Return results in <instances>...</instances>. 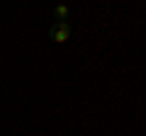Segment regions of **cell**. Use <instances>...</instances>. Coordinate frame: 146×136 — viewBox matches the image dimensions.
Masks as SVG:
<instances>
[{
	"mask_svg": "<svg viewBox=\"0 0 146 136\" xmlns=\"http://www.w3.org/2000/svg\"><path fill=\"white\" fill-rule=\"evenodd\" d=\"M56 15L61 17V20H66V17H68V7H66V5H58V7H56Z\"/></svg>",
	"mask_w": 146,
	"mask_h": 136,
	"instance_id": "7a4b0ae2",
	"label": "cell"
},
{
	"mask_svg": "<svg viewBox=\"0 0 146 136\" xmlns=\"http://www.w3.org/2000/svg\"><path fill=\"white\" fill-rule=\"evenodd\" d=\"M54 42H56V44H66L68 42V24H66V22H61V24L56 27V32H54Z\"/></svg>",
	"mask_w": 146,
	"mask_h": 136,
	"instance_id": "6da1fadb",
	"label": "cell"
}]
</instances>
